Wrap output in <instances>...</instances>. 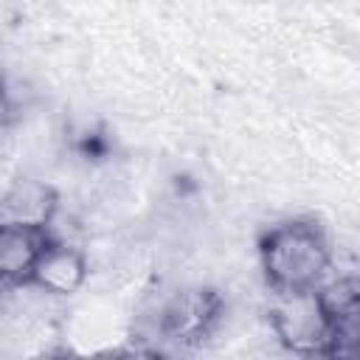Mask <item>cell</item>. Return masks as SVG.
<instances>
[{
	"label": "cell",
	"instance_id": "obj_5",
	"mask_svg": "<svg viewBox=\"0 0 360 360\" xmlns=\"http://www.w3.org/2000/svg\"><path fill=\"white\" fill-rule=\"evenodd\" d=\"M53 239L51 228L0 225V284L6 290L28 287L39 256Z\"/></svg>",
	"mask_w": 360,
	"mask_h": 360
},
{
	"label": "cell",
	"instance_id": "obj_7",
	"mask_svg": "<svg viewBox=\"0 0 360 360\" xmlns=\"http://www.w3.org/2000/svg\"><path fill=\"white\" fill-rule=\"evenodd\" d=\"M87 256L62 242V239H53L45 253L39 256L34 273H31V281L28 287H37L39 292H48V295H73L82 290V284L87 281Z\"/></svg>",
	"mask_w": 360,
	"mask_h": 360
},
{
	"label": "cell",
	"instance_id": "obj_3",
	"mask_svg": "<svg viewBox=\"0 0 360 360\" xmlns=\"http://www.w3.org/2000/svg\"><path fill=\"white\" fill-rule=\"evenodd\" d=\"M278 304L270 309V329L276 340L301 357H335V335L318 307L315 292L307 295H276Z\"/></svg>",
	"mask_w": 360,
	"mask_h": 360
},
{
	"label": "cell",
	"instance_id": "obj_1",
	"mask_svg": "<svg viewBox=\"0 0 360 360\" xmlns=\"http://www.w3.org/2000/svg\"><path fill=\"white\" fill-rule=\"evenodd\" d=\"M259 270L276 295L315 292L332 273V242L321 219L290 217L259 233Z\"/></svg>",
	"mask_w": 360,
	"mask_h": 360
},
{
	"label": "cell",
	"instance_id": "obj_6",
	"mask_svg": "<svg viewBox=\"0 0 360 360\" xmlns=\"http://www.w3.org/2000/svg\"><path fill=\"white\" fill-rule=\"evenodd\" d=\"M59 214V191L34 177L17 180L0 202V225H25V228H51Z\"/></svg>",
	"mask_w": 360,
	"mask_h": 360
},
{
	"label": "cell",
	"instance_id": "obj_2",
	"mask_svg": "<svg viewBox=\"0 0 360 360\" xmlns=\"http://www.w3.org/2000/svg\"><path fill=\"white\" fill-rule=\"evenodd\" d=\"M225 298L217 287L191 284L177 290L158 315V332L174 346H202L222 323Z\"/></svg>",
	"mask_w": 360,
	"mask_h": 360
},
{
	"label": "cell",
	"instance_id": "obj_4",
	"mask_svg": "<svg viewBox=\"0 0 360 360\" xmlns=\"http://www.w3.org/2000/svg\"><path fill=\"white\" fill-rule=\"evenodd\" d=\"M315 298L335 335V357L360 354V276H329Z\"/></svg>",
	"mask_w": 360,
	"mask_h": 360
}]
</instances>
